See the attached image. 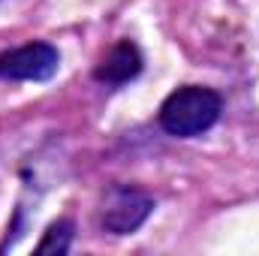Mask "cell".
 I'll use <instances>...</instances> for the list:
<instances>
[{"mask_svg":"<svg viewBox=\"0 0 259 256\" xmlns=\"http://www.w3.org/2000/svg\"><path fill=\"white\" fill-rule=\"evenodd\" d=\"M72 238H75V223L69 217H61V220H55L46 229V235L36 244V250L39 253H69L72 250Z\"/></svg>","mask_w":259,"mask_h":256,"instance_id":"5b68a950","label":"cell"},{"mask_svg":"<svg viewBox=\"0 0 259 256\" xmlns=\"http://www.w3.org/2000/svg\"><path fill=\"white\" fill-rule=\"evenodd\" d=\"M61 69V52L39 39L0 52V78L6 81H49Z\"/></svg>","mask_w":259,"mask_h":256,"instance_id":"3957f363","label":"cell"},{"mask_svg":"<svg viewBox=\"0 0 259 256\" xmlns=\"http://www.w3.org/2000/svg\"><path fill=\"white\" fill-rule=\"evenodd\" d=\"M157 199L136 184H112L100 208V226L109 235H133L154 214Z\"/></svg>","mask_w":259,"mask_h":256,"instance_id":"7a4b0ae2","label":"cell"},{"mask_svg":"<svg viewBox=\"0 0 259 256\" xmlns=\"http://www.w3.org/2000/svg\"><path fill=\"white\" fill-rule=\"evenodd\" d=\"M142 66H145V61H142L139 46L130 42V39H121V42H115V46L106 52V58L97 64L94 78H97L100 84L121 88V84H127V81H133V78H139Z\"/></svg>","mask_w":259,"mask_h":256,"instance_id":"277c9868","label":"cell"},{"mask_svg":"<svg viewBox=\"0 0 259 256\" xmlns=\"http://www.w3.org/2000/svg\"><path fill=\"white\" fill-rule=\"evenodd\" d=\"M220 112H223V97L214 88L181 84L160 103L157 124L166 136L196 139L220 121Z\"/></svg>","mask_w":259,"mask_h":256,"instance_id":"6da1fadb","label":"cell"}]
</instances>
